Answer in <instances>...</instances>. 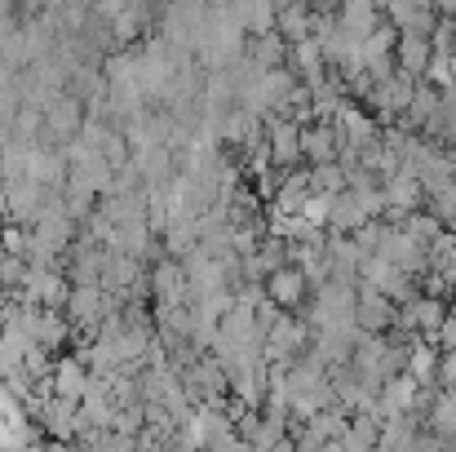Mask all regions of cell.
I'll return each mask as SVG.
<instances>
[{"instance_id": "obj_2", "label": "cell", "mask_w": 456, "mask_h": 452, "mask_svg": "<svg viewBox=\"0 0 456 452\" xmlns=\"http://www.w3.org/2000/svg\"><path fill=\"white\" fill-rule=\"evenodd\" d=\"M107 310H111V298H107V289L102 284H71V298H67V324L76 328V337L85 333L89 341L98 337V328H102V319H107Z\"/></svg>"}, {"instance_id": "obj_4", "label": "cell", "mask_w": 456, "mask_h": 452, "mask_svg": "<svg viewBox=\"0 0 456 452\" xmlns=\"http://www.w3.org/2000/svg\"><path fill=\"white\" fill-rule=\"evenodd\" d=\"M31 422H40V431H45V440L49 444H76L80 440V404H67V399H49Z\"/></svg>"}, {"instance_id": "obj_9", "label": "cell", "mask_w": 456, "mask_h": 452, "mask_svg": "<svg viewBox=\"0 0 456 452\" xmlns=\"http://www.w3.org/2000/svg\"><path fill=\"white\" fill-rule=\"evenodd\" d=\"M302 155H310L319 168L337 155V129H328V125H314V129H305L302 134Z\"/></svg>"}, {"instance_id": "obj_5", "label": "cell", "mask_w": 456, "mask_h": 452, "mask_svg": "<svg viewBox=\"0 0 456 452\" xmlns=\"http://www.w3.org/2000/svg\"><path fill=\"white\" fill-rule=\"evenodd\" d=\"M27 333H31V341H36L40 350H49V355H58V350L76 337V328L67 324L62 310H36V306H27Z\"/></svg>"}, {"instance_id": "obj_7", "label": "cell", "mask_w": 456, "mask_h": 452, "mask_svg": "<svg viewBox=\"0 0 456 452\" xmlns=\"http://www.w3.org/2000/svg\"><path fill=\"white\" fill-rule=\"evenodd\" d=\"M89 382H94V373H89L76 355H62V359L53 364V377H49L53 395H58V399H67V404H85Z\"/></svg>"}, {"instance_id": "obj_11", "label": "cell", "mask_w": 456, "mask_h": 452, "mask_svg": "<svg viewBox=\"0 0 456 452\" xmlns=\"http://www.w3.org/2000/svg\"><path fill=\"white\" fill-rule=\"evenodd\" d=\"M302 284H305L302 271H275L271 275V298H275V306H293V301L302 298Z\"/></svg>"}, {"instance_id": "obj_8", "label": "cell", "mask_w": 456, "mask_h": 452, "mask_svg": "<svg viewBox=\"0 0 456 452\" xmlns=\"http://www.w3.org/2000/svg\"><path fill=\"white\" fill-rule=\"evenodd\" d=\"M297 155H302V129L293 120H275L271 125V160L275 164H289Z\"/></svg>"}, {"instance_id": "obj_10", "label": "cell", "mask_w": 456, "mask_h": 452, "mask_svg": "<svg viewBox=\"0 0 456 452\" xmlns=\"http://www.w3.org/2000/svg\"><path fill=\"white\" fill-rule=\"evenodd\" d=\"M399 62H403V71H430V62H435V53H430V40L408 31V36L399 40Z\"/></svg>"}, {"instance_id": "obj_12", "label": "cell", "mask_w": 456, "mask_h": 452, "mask_svg": "<svg viewBox=\"0 0 456 452\" xmlns=\"http://www.w3.org/2000/svg\"><path fill=\"white\" fill-rule=\"evenodd\" d=\"M27 452H45V444H31V448H27Z\"/></svg>"}, {"instance_id": "obj_6", "label": "cell", "mask_w": 456, "mask_h": 452, "mask_svg": "<svg viewBox=\"0 0 456 452\" xmlns=\"http://www.w3.org/2000/svg\"><path fill=\"white\" fill-rule=\"evenodd\" d=\"M151 298H155V306H186L191 284H186V267H182V262H173V258L155 262L151 267Z\"/></svg>"}, {"instance_id": "obj_1", "label": "cell", "mask_w": 456, "mask_h": 452, "mask_svg": "<svg viewBox=\"0 0 456 452\" xmlns=\"http://www.w3.org/2000/svg\"><path fill=\"white\" fill-rule=\"evenodd\" d=\"M45 204H49V191L36 186L31 177L0 182V218H4V226H22V231H31V226L40 222Z\"/></svg>"}, {"instance_id": "obj_3", "label": "cell", "mask_w": 456, "mask_h": 452, "mask_svg": "<svg viewBox=\"0 0 456 452\" xmlns=\"http://www.w3.org/2000/svg\"><path fill=\"white\" fill-rule=\"evenodd\" d=\"M18 298L27 301V306H36V310H67L71 280H67L62 271H40V267H31V271H27V284H22Z\"/></svg>"}]
</instances>
